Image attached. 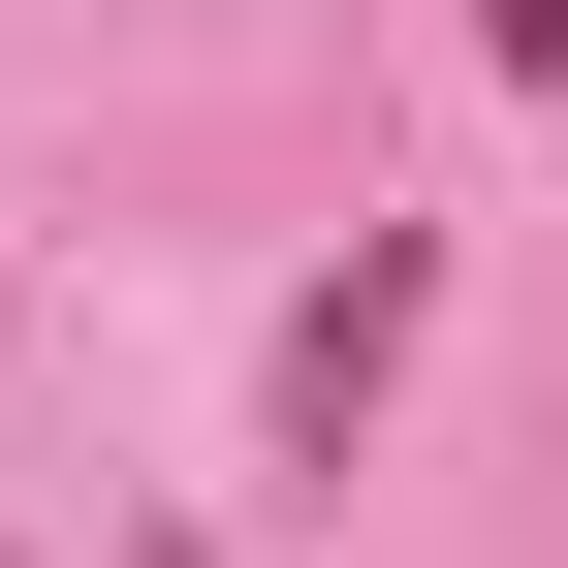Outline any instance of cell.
Returning a JSON list of instances; mask_svg holds the SVG:
<instances>
[{
	"instance_id": "6da1fadb",
	"label": "cell",
	"mask_w": 568,
	"mask_h": 568,
	"mask_svg": "<svg viewBox=\"0 0 568 568\" xmlns=\"http://www.w3.org/2000/svg\"><path fill=\"white\" fill-rule=\"evenodd\" d=\"M410 284H443V253H410V222H379V253H347V284H316V316H284V474H347V410H379V379H410Z\"/></svg>"
},
{
	"instance_id": "7a4b0ae2",
	"label": "cell",
	"mask_w": 568,
	"mask_h": 568,
	"mask_svg": "<svg viewBox=\"0 0 568 568\" xmlns=\"http://www.w3.org/2000/svg\"><path fill=\"white\" fill-rule=\"evenodd\" d=\"M474 63H506V95H568V0H474Z\"/></svg>"
}]
</instances>
